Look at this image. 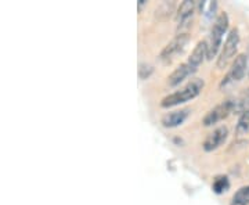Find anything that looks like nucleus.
Listing matches in <instances>:
<instances>
[{
  "label": "nucleus",
  "instance_id": "obj_1",
  "mask_svg": "<svg viewBox=\"0 0 249 205\" xmlns=\"http://www.w3.org/2000/svg\"><path fill=\"white\" fill-rule=\"evenodd\" d=\"M202 88H204V80L199 79V78H196V79H193L191 82H188L183 89L178 90V92H175V93H172L169 96L162 98L160 107H175V106L183 104L186 101H190V100L196 98L201 93Z\"/></svg>",
  "mask_w": 249,
  "mask_h": 205
},
{
  "label": "nucleus",
  "instance_id": "obj_6",
  "mask_svg": "<svg viewBox=\"0 0 249 205\" xmlns=\"http://www.w3.org/2000/svg\"><path fill=\"white\" fill-rule=\"evenodd\" d=\"M188 39H190V36L187 35V34H183V32L178 34L168 45L163 47V50L160 52V60L162 61H170L176 54L180 53L186 47V45L188 43Z\"/></svg>",
  "mask_w": 249,
  "mask_h": 205
},
{
  "label": "nucleus",
  "instance_id": "obj_16",
  "mask_svg": "<svg viewBox=\"0 0 249 205\" xmlns=\"http://www.w3.org/2000/svg\"><path fill=\"white\" fill-rule=\"evenodd\" d=\"M248 97H249V90H248Z\"/></svg>",
  "mask_w": 249,
  "mask_h": 205
},
{
  "label": "nucleus",
  "instance_id": "obj_8",
  "mask_svg": "<svg viewBox=\"0 0 249 205\" xmlns=\"http://www.w3.org/2000/svg\"><path fill=\"white\" fill-rule=\"evenodd\" d=\"M205 57H208V42L206 40H199L194 47L191 56L188 57L187 65L191 68V71L196 72L198 70V67L204 63Z\"/></svg>",
  "mask_w": 249,
  "mask_h": 205
},
{
  "label": "nucleus",
  "instance_id": "obj_13",
  "mask_svg": "<svg viewBox=\"0 0 249 205\" xmlns=\"http://www.w3.org/2000/svg\"><path fill=\"white\" fill-rule=\"evenodd\" d=\"M229 187H230V182H229L227 176H217L213 180V185H212V188L217 194H222L224 191H227Z\"/></svg>",
  "mask_w": 249,
  "mask_h": 205
},
{
  "label": "nucleus",
  "instance_id": "obj_9",
  "mask_svg": "<svg viewBox=\"0 0 249 205\" xmlns=\"http://www.w3.org/2000/svg\"><path fill=\"white\" fill-rule=\"evenodd\" d=\"M190 115V110L188 108H183V110H176L168 112L162 116V125L165 128H176V126L181 125L187 118Z\"/></svg>",
  "mask_w": 249,
  "mask_h": 205
},
{
  "label": "nucleus",
  "instance_id": "obj_10",
  "mask_svg": "<svg viewBox=\"0 0 249 205\" xmlns=\"http://www.w3.org/2000/svg\"><path fill=\"white\" fill-rule=\"evenodd\" d=\"M194 9H196V3L186 0L180 4V7L178 10V16H176V21H178V28L186 27L187 24L190 22V19L193 18L194 14Z\"/></svg>",
  "mask_w": 249,
  "mask_h": 205
},
{
  "label": "nucleus",
  "instance_id": "obj_12",
  "mask_svg": "<svg viewBox=\"0 0 249 205\" xmlns=\"http://www.w3.org/2000/svg\"><path fill=\"white\" fill-rule=\"evenodd\" d=\"M235 130H237V133L238 134L249 133V110H245V111L241 114Z\"/></svg>",
  "mask_w": 249,
  "mask_h": 205
},
{
  "label": "nucleus",
  "instance_id": "obj_2",
  "mask_svg": "<svg viewBox=\"0 0 249 205\" xmlns=\"http://www.w3.org/2000/svg\"><path fill=\"white\" fill-rule=\"evenodd\" d=\"M227 28H229V16L227 13H220L211 31V39L208 43V58H213L220 50V46H223V36L226 34Z\"/></svg>",
  "mask_w": 249,
  "mask_h": 205
},
{
  "label": "nucleus",
  "instance_id": "obj_11",
  "mask_svg": "<svg viewBox=\"0 0 249 205\" xmlns=\"http://www.w3.org/2000/svg\"><path fill=\"white\" fill-rule=\"evenodd\" d=\"M191 74H193V71H191V68L187 65V63L180 64L178 68L168 76V86H170V88L178 86V85H180V83L186 79L188 75H191Z\"/></svg>",
  "mask_w": 249,
  "mask_h": 205
},
{
  "label": "nucleus",
  "instance_id": "obj_3",
  "mask_svg": "<svg viewBox=\"0 0 249 205\" xmlns=\"http://www.w3.org/2000/svg\"><path fill=\"white\" fill-rule=\"evenodd\" d=\"M238 45H240V34L234 28L227 35V39H226V42L222 47V52L217 57V68L219 70H223L227 64L230 63V60L235 56L237 50H238Z\"/></svg>",
  "mask_w": 249,
  "mask_h": 205
},
{
  "label": "nucleus",
  "instance_id": "obj_5",
  "mask_svg": "<svg viewBox=\"0 0 249 205\" xmlns=\"http://www.w3.org/2000/svg\"><path fill=\"white\" fill-rule=\"evenodd\" d=\"M247 65H248L247 56L245 54H238L235 57V60L232 61L231 68H230L229 74L226 75V78L220 83V88H226L230 83H235V82L242 79L245 76V72H247Z\"/></svg>",
  "mask_w": 249,
  "mask_h": 205
},
{
  "label": "nucleus",
  "instance_id": "obj_4",
  "mask_svg": "<svg viewBox=\"0 0 249 205\" xmlns=\"http://www.w3.org/2000/svg\"><path fill=\"white\" fill-rule=\"evenodd\" d=\"M234 108H235L234 101H232V100H226V101L217 104L216 107L212 108L211 111L206 112V115H205L204 119H202V124H204L205 126L214 125V124L220 122L224 118H227V116L230 115L232 111H234Z\"/></svg>",
  "mask_w": 249,
  "mask_h": 205
},
{
  "label": "nucleus",
  "instance_id": "obj_14",
  "mask_svg": "<svg viewBox=\"0 0 249 205\" xmlns=\"http://www.w3.org/2000/svg\"><path fill=\"white\" fill-rule=\"evenodd\" d=\"M232 200H235V201H240L242 204H249V186H245V187H241L234 197H232Z\"/></svg>",
  "mask_w": 249,
  "mask_h": 205
},
{
  "label": "nucleus",
  "instance_id": "obj_7",
  "mask_svg": "<svg viewBox=\"0 0 249 205\" xmlns=\"http://www.w3.org/2000/svg\"><path fill=\"white\" fill-rule=\"evenodd\" d=\"M229 136V129L227 126H220L217 129H214L212 133L208 134V137L204 142V150L205 151H213L216 149H219L223 143L226 142Z\"/></svg>",
  "mask_w": 249,
  "mask_h": 205
},
{
  "label": "nucleus",
  "instance_id": "obj_15",
  "mask_svg": "<svg viewBox=\"0 0 249 205\" xmlns=\"http://www.w3.org/2000/svg\"><path fill=\"white\" fill-rule=\"evenodd\" d=\"M230 205H247V204H242V203H240V201H235V200H232L231 204Z\"/></svg>",
  "mask_w": 249,
  "mask_h": 205
}]
</instances>
